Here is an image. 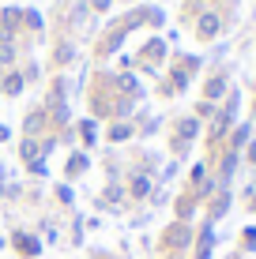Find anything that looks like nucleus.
<instances>
[{"label": "nucleus", "instance_id": "obj_11", "mask_svg": "<svg viewBox=\"0 0 256 259\" xmlns=\"http://www.w3.org/2000/svg\"><path fill=\"white\" fill-rule=\"evenodd\" d=\"M26 169H30L34 177H49V162H46V158H38V162H30Z\"/></svg>", "mask_w": 256, "mask_h": 259}, {"label": "nucleus", "instance_id": "obj_4", "mask_svg": "<svg viewBox=\"0 0 256 259\" xmlns=\"http://www.w3.org/2000/svg\"><path fill=\"white\" fill-rule=\"evenodd\" d=\"M128 195H132V199H147V195H151V177H147V173H136V177L128 181Z\"/></svg>", "mask_w": 256, "mask_h": 259}, {"label": "nucleus", "instance_id": "obj_2", "mask_svg": "<svg viewBox=\"0 0 256 259\" xmlns=\"http://www.w3.org/2000/svg\"><path fill=\"white\" fill-rule=\"evenodd\" d=\"M87 169H91V154H87V150H72L68 162H64V177H68V181H76V177H83Z\"/></svg>", "mask_w": 256, "mask_h": 259}, {"label": "nucleus", "instance_id": "obj_10", "mask_svg": "<svg viewBox=\"0 0 256 259\" xmlns=\"http://www.w3.org/2000/svg\"><path fill=\"white\" fill-rule=\"evenodd\" d=\"M177 136L181 139H192V136H196V120H181L177 124Z\"/></svg>", "mask_w": 256, "mask_h": 259}, {"label": "nucleus", "instance_id": "obj_5", "mask_svg": "<svg viewBox=\"0 0 256 259\" xmlns=\"http://www.w3.org/2000/svg\"><path fill=\"white\" fill-rule=\"evenodd\" d=\"M79 143H83V147H94V143H98V120L94 117L79 120Z\"/></svg>", "mask_w": 256, "mask_h": 259}, {"label": "nucleus", "instance_id": "obj_8", "mask_svg": "<svg viewBox=\"0 0 256 259\" xmlns=\"http://www.w3.org/2000/svg\"><path fill=\"white\" fill-rule=\"evenodd\" d=\"M53 195H57V203H60V207H72V203H76V192H72V184H57V188H53Z\"/></svg>", "mask_w": 256, "mask_h": 259}, {"label": "nucleus", "instance_id": "obj_14", "mask_svg": "<svg viewBox=\"0 0 256 259\" xmlns=\"http://www.w3.org/2000/svg\"><path fill=\"white\" fill-rule=\"evenodd\" d=\"M4 188H8V169H4V162H0V199H4Z\"/></svg>", "mask_w": 256, "mask_h": 259}, {"label": "nucleus", "instance_id": "obj_16", "mask_svg": "<svg viewBox=\"0 0 256 259\" xmlns=\"http://www.w3.org/2000/svg\"><path fill=\"white\" fill-rule=\"evenodd\" d=\"M94 8H98V12H105V8H109V0H94Z\"/></svg>", "mask_w": 256, "mask_h": 259}, {"label": "nucleus", "instance_id": "obj_13", "mask_svg": "<svg viewBox=\"0 0 256 259\" xmlns=\"http://www.w3.org/2000/svg\"><path fill=\"white\" fill-rule=\"evenodd\" d=\"M215 26H218V23H215V19H211V15H207V19L200 23V30H204V34H215Z\"/></svg>", "mask_w": 256, "mask_h": 259}, {"label": "nucleus", "instance_id": "obj_12", "mask_svg": "<svg viewBox=\"0 0 256 259\" xmlns=\"http://www.w3.org/2000/svg\"><path fill=\"white\" fill-rule=\"evenodd\" d=\"M83 229H87V226H83V218H76V222H72V244H76V248L83 244Z\"/></svg>", "mask_w": 256, "mask_h": 259}, {"label": "nucleus", "instance_id": "obj_6", "mask_svg": "<svg viewBox=\"0 0 256 259\" xmlns=\"http://www.w3.org/2000/svg\"><path fill=\"white\" fill-rule=\"evenodd\" d=\"M23 87H26V79L19 75V71H12V75L4 79V87H0V98H4V94H8V98H19Z\"/></svg>", "mask_w": 256, "mask_h": 259}, {"label": "nucleus", "instance_id": "obj_17", "mask_svg": "<svg viewBox=\"0 0 256 259\" xmlns=\"http://www.w3.org/2000/svg\"><path fill=\"white\" fill-rule=\"evenodd\" d=\"M4 244H8V240H4V237H0V252H4Z\"/></svg>", "mask_w": 256, "mask_h": 259}, {"label": "nucleus", "instance_id": "obj_3", "mask_svg": "<svg viewBox=\"0 0 256 259\" xmlns=\"http://www.w3.org/2000/svg\"><path fill=\"white\" fill-rule=\"evenodd\" d=\"M38 158H42V139L23 136V139H19V162L30 165V162H38Z\"/></svg>", "mask_w": 256, "mask_h": 259}, {"label": "nucleus", "instance_id": "obj_7", "mask_svg": "<svg viewBox=\"0 0 256 259\" xmlns=\"http://www.w3.org/2000/svg\"><path fill=\"white\" fill-rule=\"evenodd\" d=\"M132 132H136V128H132L128 120H113V124H109V136H105V139H109V143H125V139H132Z\"/></svg>", "mask_w": 256, "mask_h": 259}, {"label": "nucleus", "instance_id": "obj_9", "mask_svg": "<svg viewBox=\"0 0 256 259\" xmlns=\"http://www.w3.org/2000/svg\"><path fill=\"white\" fill-rule=\"evenodd\" d=\"M8 64H15V46L12 41H0V68H8Z\"/></svg>", "mask_w": 256, "mask_h": 259}, {"label": "nucleus", "instance_id": "obj_1", "mask_svg": "<svg viewBox=\"0 0 256 259\" xmlns=\"http://www.w3.org/2000/svg\"><path fill=\"white\" fill-rule=\"evenodd\" d=\"M12 248L23 259H38L42 255V237L38 233H26V229H15V233H12Z\"/></svg>", "mask_w": 256, "mask_h": 259}, {"label": "nucleus", "instance_id": "obj_15", "mask_svg": "<svg viewBox=\"0 0 256 259\" xmlns=\"http://www.w3.org/2000/svg\"><path fill=\"white\" fill-rule=\"evenodd\" d=\"M12 139V128H8V124H0V143H8Z\"/></svg>", "mask_w": 256, "mask_h": 259}]
</instances>
